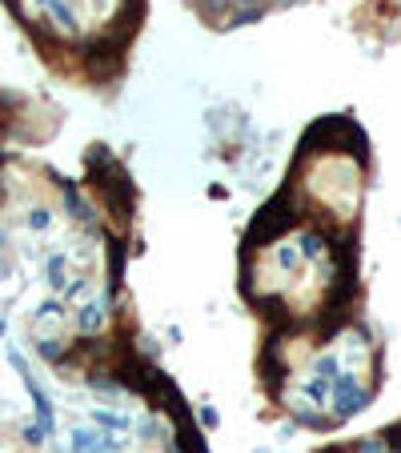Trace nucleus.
Wrapping results in <instances>:
<instances>
[{"label": "nucleus", "mask_w": 401, "mask_h": 453, "mask_svg": "<svg viewBox=\"0 0 401 453\" xmlns=\"http://www.w3.org/2000/svg\"><path fill=\"white\" fill-rule=\"evenodd\" d=\"M361 172L357 129L317 124L241 249V285L269 329L265 389L309 429L345 425L377 393V345L357 317Z\"/></svg>", "instance_id": "1"}, {"label": "nucleus", "mask_w": 401, "mask_h": 453, "mask_svg": "<svg viewBox=\"0 0 401 453\" xmlns=\"http://www.w3.org/2000/svg\"><path fill=\"white\" fill-rule=\"evenodd\" d=\"M321 453H401V425H385L373 429V433H361V437H349L341 445H329Z\"/></svg>", "instance_id": "2"}]
</instances>
